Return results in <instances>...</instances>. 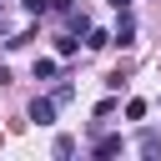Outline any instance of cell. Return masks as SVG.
<instances>
[{
  "label": "cell",
  "mask_w": 161,
  "mask_h": 161,
  "mask_svg": "<svg viewBox=\"0 0 161 161\" xmlns=\"http://www.w3.org/2000/svg\"><path fill=\"white\" fill-rule=\"evenodd\" d=\"M86 45H91V50H101V45H111V35H106V30H86Z\"/></svg>",
  "instance_id": "obj_6"
},
{
  "label": "cell",
  "mask_w": 161,
  "mask_h": 161,
  "mask_svg": "<svg viewBox=\"0 0 161 161\" xmlns=\"http://www.w3.org/2000/svg\"><path fill=\"white\" fill-rule=\"evenodd\" d=\"M30 121L35 126H50L55 121V101H30Z\"/></svg>",
  "instance_id": "obj_2"
},
{
  "label": "cell",
  "mask_w": 161,
  "mask_h": 161,
  "mask_svg": "<svg viewBox=\"0 0 161 161\" xmlns=\"http://www.w3.org/2000/svg\"><path fill=\"white\" fill-rule=\"evenodd\" d=\"M121 146H126L121 136H101V141H96L91 151H96V156H121Z\"/></svg>",
  "instance_id": "obj_4"
},
{
  "label": "cell",
  "mask_w": 161,
  "mask_h": 161,
  "mask_svg": "<svg viewBox=\"0 0 161 161\" xmlns=\"http://www.w3.org/2000/svg\"><path fill=\"white\" fill-rule=\"evenodd\" d=\"M141 156L146 161H161V136L156 131H141Z\"/></svg>",
  "instance_id": "obj_3"
},
{
  "label": "cell",
  "mask_w": 161,
  "mask_h": 161,
  "mask_svg": "<svg viewBox=\"0 0 161 161\" xmlns=\"http://www.w3.org/2000/svg\"><path fill=\"white\" fill-rule=\"evenodd\" d=\"M55 75V60H45V55H35V80H50Z\"/></svg>",
  "instance_id": "obj_5"
},
{
  "label": "cell",
  "mask_w": 161,
  "mask_h": 161,
  "mask_svg": "<svg viewBox=\"0 0 161 161\" xmlns=\"http://www.w3.org/2000/svg\"><path fill=\"white\" fill-rule=\"evenodd\" d=\"M131 40H136V20H131V15L121 10V25H116V35H111V45H121V50H126Z\"/></svg>",
  "instance_id": "obj_1"
},
{
  "label": "cell",
  "mask_w": 161,
  "mask_h": 161,
  "mask_svg": "<svg viewBox=\"0 0 161 161\" xmlns=\"http://www.w3.org/2000/svg\"><path fill=\"white\" fill-rule=\"evenodd\" d=\"M20 5H25V15H45L50 10V0H20Z\"/></svg>",
  "instance_id": "obj_8"
},
{
  "label": "cell",
  "mask_w": 161,
  "mask_h": 161,
  "mask_svg": "<svg viewBox=\"0 0 161 161\" xmlns=\"http://www.w3.org/2000/svg\"><path fill=\"white\" fill-rule=\"evenodd\" d=\"M146 116V101H126V121H141Z\"/></svg>",
  "instance_id": "obj_7"
}]
</instances>
